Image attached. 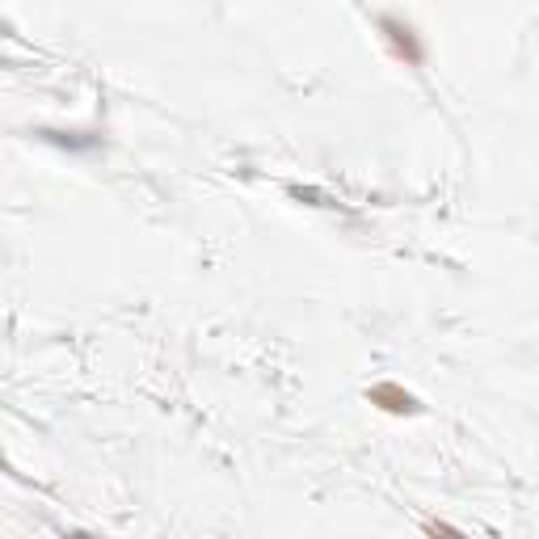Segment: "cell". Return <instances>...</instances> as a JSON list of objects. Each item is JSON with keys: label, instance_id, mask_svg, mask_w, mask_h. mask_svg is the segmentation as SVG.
I'll list each match as a JSON object with an SVG mask.
<instances>
[{"label": "cell", "instance_id": "1", "mask_svg": "<svg viewBox=\"0 0 539 539\" xmlns=\"http://www.w3.org/2000/svg\"><path fill=\"white\" fill-rule=\"evenodd\" d=\"M379 34H384V43L392 47V55L401 59V64L422 68L426 47H422V38H417V30L409 22H401V17H379Z\"/></svg>", "mask_w": 539, "mask_h": 539}, {"label": "cell", "instance_id": "2", "mask_svg": "<svg viewBox=\"0 0 539 539\" xmlns=\"http://www.w3.org/2000/svg\"><path fill=\"white\" fill-rule=\"evenodd\" d=\"M367 401L379 405L384 413H417V401H413L409 392L396 388V384H375V388L367 392Z\"/></svg>", "mask_w": 539, "mask_h": 539}]
</instances>
